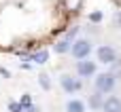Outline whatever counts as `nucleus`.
Wrapping results in <instances>:
<instances>
[{
	"instance_id": "9",
	"label": "nucleus",
	"mask_w": 121,
	"mask_h": 112,
	"mask_svg": "<svg viewBox=\"0 0 121 112\" xmlns=\"http://www.w3.org/2000/svg\"><path fill=\"white\" fill-rule=\"evenodd\" d=\"M102 104H104V102H102V93H100V91H98V93H94V95L89 97V106H91L94 110H100V108H102Z\"/></svg>"
},
{
	"instance_id": "6",
	"label": "nucleus",
	"mask_w": 121,
	"mask_h": 112,
	"mask_svg": "<svg viewBox=\"0 0 121 112\" xmlns=\"http://www.w3.org/2000/svg\"><path fill=\"white\" fill-rule=\"evenodd\" d=\"M102 110L104 112H121V100L119 97H108V100H104Z\"/></svg>"
},
{
	"instance_id": "16",
	"label": "nucleus",
	"mask_w": 121,
	"mask_h": 112,
	"mask_svg": "<svg viewBox=\"0 0 121 112\" xmlns=\"http://www.w3.org/2000/svg\"><path fill=\"white\" fill-rule=\"evenodd\" d=\"M77 34H79V28H72V30H68V34H66V38H68V40H72V38H74Z\"/></svg>"
},
{
	"instance_id": "1",
	"label": "nucleus",
	"mask_w": 121,
	"mask_h": 112,
	"mask_svg": "<svg viewBox=\"0 0 121 112\" xmlns=\"http://www.w3.org/2000/svg\"><path fill=\"white\" fill-rule=\"evenodd\" d=\"M70 51H72V57L85 59V57H89V53H91V42H89L87 38H79V40L72 42Z\"/></svg>"
},
{
	"instance_id": "17",
	"label": "nucleus",
	"mask_w": 121,
	"mask_h": 112,
	"mask_svg": "<svg viewBox=\"0 0 121 112\" xmlns=\"http://www.w3.org/2000/svg\"><path fill=\"white\" fill-rule=\"evenodd\" d=\"M26 112H40V108H38V106H34V104H32V106H28V108H26Z\"/></svg>"
},
{
	"instance_id": "2",
	"label": "nucleus",
	"mask_w": 121,
	"mask_h": 112,
	"mask_svg": "<svg viewBox=\"0 0 121 112\" xmlns=\"http://www.w3.org/2000/svg\"><path fill=\"white\" fill-rule=\"evenodd\" d=\"M96 89L100 93H111L115 89V74H98L96 76Z\"/></svg>"
},
{
	"instance_id": "8",
	"label": "nucleus",
	"mask_w": 121,
	"mask_h": 112,
	"mask_svg": "<svg viewBox=\"0 0 121 112\" xmlns=\"http://www.w3.org/2000/svg\"><path fill=\"white\" fill-rule=\"evenodd\" d=\"M66 110L68 112H85V106H83V102H79V100H70V102L66 104Z\"/></svg>"
},
{
	"instance_id": "15",
	"label": "nucleus",
	"mask_w": 121,
	"mask_h": 112,
	"mask_svg": "<svg viewBox=\"0 0 121 112\" xmlns=\"http://www.w3.org/2000/svg\"><path fill=\"white\" fill-rule=\"evenodd\" d=\"M89 21H94V23L102 21V13H98V11H96V13H91V15H89Z\"/></svg>"
},
{
	"instance_id": "10",
	"label": "nucleus",
	"mask_w": 121,
	"mask_h": 112,
	"mask_svg": "<svg viewBox=\"0 0 121 112\" xmlns=\"http://www.w3.org/2000/svg\"><path fill=\"white\" fill-rule=\"evenodd\" d=\"M64 6H66V11H79L81 6H83V0H64Z\"/></svg>"
},
{
	"instance_id": "13",
	"label": "nucleus",
	"mask_w": 121,
	"mask_h": 112,
	"mask_svg": "<svg viewBox=\"0 0 121 112\" xmlns=\"http://www.w3.org/2000/svg\"><path fill=\"white\" fill-rule=\"evenodd\" d=\"M9 110L11 112H23V106H21L19 102H11V104H9Z\"/></svg>"
},
{
	"instance_id": "19",
	"label": "nucleus",
	"mask_w": 121,
	"mask_h": 112,
	"mask_svg": "<svg viewBox=\"0 0 121 112\" xmlns=\"http://www.w3.org/2000/svg\"><path fill=\"white\" fill-rule=\"evenodd\" d=\"M115 21H117V23L121 25V13H117V17H115Z\"/></svg>"
},
{
	"instance_id": "11",
	"label": "nucleus",
	"mask_w": 121,
	"mask_h": 112,
	"mask_svg": "<svg viewBox=\"0 0 121 112\" xmlns=\"http://www.w3.org/2000/svg\"><path fill=\"white\" fill-rule=\"evenodd\" d=\"M53 49H55V53H68L70 51V42L68 40H60V42L53 44Z\"/></svg>"
},
{
	"instance_id": "7",
	"label": "nucleus",
	"mask_w": 121,
	"mask_h": 112,
	"mask_svg": "<svg viewBox=\"0 0 121 112\" xmlns=\"http://www.w3.org/2000/svg\"><path fill=\"white\" fill-rule=\"evenodd\" d=\"M30 59H32L34 64H47V59H49V53H47L45 49H40V51H36L34 55H30Z\"/></svg>"
},
{
	"instance_id": "5",
	"label": "nucleus",
	"mask_w": 121,
	"mask_h": 112,
	"mask_svg": "<svg viewBox=\"0 0 121 112\" xmlns=\"http://www.w3.org/2000/svg\"><path fill=\"white\" fill-rule=\"evenodd\" d=\"M77 72H79V76H91V74H96V64L81 59L77 64Z\"/></svg>"
},
{
	"instance_id": "14",
	"label": "nucleus",
	"mask_w": 121,
	"mask_h": 112,
	"mask_svg": "<svg viewBox=\"0 0 121 112\" xmlns=\"http://www.w3.org/2000/svg\"><path fill=\"white\" fill-rule=\"evenodd\" d=\"M19 104L23 106V112H26V108H28V106H32V97H30V95H23V97L19 100Z\"/></svg>"
},
{
	"instance_id": "3",
	"label": "nucleus",
	"mask_w": 121,
	"mask_h": 112,
	"mask_svg": "<svg viewBox=\"0 0 121 112\" xmlns=\"http://www.w3.org/2000/svg\"><path fill=\"white\" fill-rule=\"evenodd\" d=\"M98 61L100 64H115L117 61V53L111 44H102L98 49Z\"/></svg>"
},
{
	"instance_id": "12",
	"label": "nucleus",
	"mask_w": 121,
	"mask_h": 112,
	"mask_svg": "<svg viewBox=\"0 0 121 112\" xmlns=\"http://www.w3.org/2000/svg\"><path fill=\"white\" fill-rule=\"evenodd\" d=\"M38 83H40L43 89H51V83H49V76H47V74H40V76H38Z\"/></svg>"
},
{
	"instance_id": "4",
	"label": "nucleus",
	"mask_w": 121,
	"mask_h": 112,
	"mask_svg": "<svg viewBox=\"0 0 121 112\" xmlns=\"http://www.w3.org/2000/svg\"><path fill=\"white\" fill-rule=\"evenodd\" d=\"M60 83H62V87H64V91H66V93H77V91L81 89L79 78H72L70 74H64V76L60 78Z\"/></svg>"
},
{
	"instance_id": "18",
	"label": "nucleus",
	"mask_w": 121,
	"mask_h": 112,
	"mask_svg": "<svg viewBox=\"0 0 121 112\" xmlns=\"http://www.w3.org/2000/svg\"><path fill=\"white\" fill-rule=\"evenodd\" d=\"M0 74H2L4 78H9V76H11V72H9V70H4V68H0Z\"/></svg>"
}]
</instances>
